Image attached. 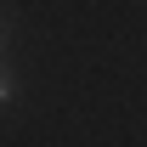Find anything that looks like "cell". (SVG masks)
Segmentation results:
<instances>
[{"label": "cell", "instance_id": "1", "mask_svg": "<svg viewBox=\"0 0 147 147\" xmlns=\"http://www.w3.org/2000/svg\"><path fill=\"white\" fill-rule=\"evenodd\" d=\"M11 96H17V79H11V68H6V62H0V108H6V102H11Z\"/></svg>", "mask_w": 147, "mask_h": 147}, {"label": "cell", "instance_id": "2", "mask_svg": "<svg viewBox=\"0 0 147 147\" xmlns=\"http://www.w3.org/2000/svg\"><path fill=\"white\" fill-rule=\"evenodd\" d=\"M6 40H11V28H6V17H0V51H6Z\"/></svg>", "mask_w": 147, "mask_h": 147}]
</instances>
